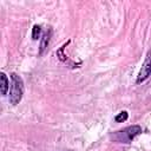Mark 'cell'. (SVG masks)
I'll use <instances>...</instances> for the list:
<instances>
[{"label": "cell", "mask_w": 151, "mask_h": 151, "mask_svg": "<svg viewBox=\"0 0 151 151\" xmlns=\"http://www.w3.org/2000/svg\"><path fill=\"white\" fill-rule=\"evenodd\" d=\"M150 72H151V64H150V53H147L146 58H145V61L138 73V77H137V84H140L143 83L144 80H146L150 76Z\"/></svg>", "instance_id": "3957f363"}, {"label": "cell", "mask_w": 151, "mask_h": 151, "mask_svg": "<svg viewBox=\"0 0 151 151\" xmlns=\"http://www.w3.org/2000/svg\"><path fill=\"white\" fill-rule=\"evenodd\" d=\"M127 118H129V113H127L126 111H122L120 113H118V114L114 117V120L118 122V123H123V122H125Z\"/></svg>", "instance_id": "8992f818"}, {"label": "cell", "mask_w": 151, "mask_h": 151, "mask_svg": "<svg viewBox=\"0 0 151 151\" xmlns=\"http://www.w3.org/2000/svg\"><path fill=\"white\" fill-rule=\"evenodd\" d=\"M51 35H52V31L48 29L46 31L44 34H42V38H41V41H40V48H39V53L42 54L45 52V50L47 48L48 44H50V39H51Z\"/></svg>", "instance_id": "277c9868"}, {"label": "cell", "mask_w": 151, "mask_h": 151, "mask_svg": "<svg viewBox=\"0 0 151 151\" xmlns=\"http://www.w3.org/2000/svg\"><path fill=\"white\" fill-rule=\"evenodd\" d=\"M40 32H41L40 26H39V25H34V26H33V29H32V38H33L34 40H37V39L39 38V35H40Z\"/></svg>", "instance_id": "52a82bcc"}, {"label": "cell", "mask_w": 151, "mask_h": 151, "mask_svg": "<svg viewBox=\"0 0 151 151\" xmlns=\"http://www.w3.org/2000/svg\"><path fill=\"white\" fill-rule=\"evenodd\" d=\"M24 93V83L22 79L13 73L12 74V85H11V91H9V101L13 105H17L20 103Z\"/></svg>", "instance_id": "6da1fadb"}, {"label": "cell", "mask_w": 151, "mask_h": 151, "mask_svg": "<svg viewBox=\"0 0 151 151\" xmlns=\"http://www.w3.org/2000/svg\"><path fill=\"white\" fill-rule=\"evenodd\" d=\"M140 133H142V127L139 125H132V126H129L124 130H120V131L113 133L112 138L119 143H130L136 136H138Z\"/></svg>", "instance_id": "7a4b0ae2"}, {"label": "cell", "mask_w": 151, "mask_h": 151, "mask_svg": "<svg viewBox=\"0 0 151 151\" xmlns=\"http://www.w3.org/2000/svg\"><path fill=\"white\" fill-rule=\"evenodd\" d=\"M8 87H9V83H8V78L4 72H0V94H7L8 92Z\"/></svg>", "instance_id": "5b68a950"}]
</instances>
